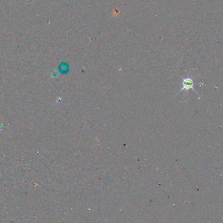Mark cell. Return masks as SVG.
Segmentation results:
<instances>
[{
	"instance_id": "obj_1",
	"label": "cell",
	"mask_w": 223,
	"mask_h": 223,
	"mask_svg": "<svg viewBox=\"0 0 223 223\" xmlns=\"http://www.w3.org/2000/svg\"><path fill=\"white\" fill-rule=\"evenodd\" d=\"M182 86H183V87L181 88V92L183 91L184 90H191V89H192V90H193L195 91V90H194V83H193L192 80L191 78H190L183 79V82H182Z\"/></svg>"
}]
</instances>
